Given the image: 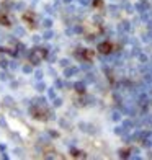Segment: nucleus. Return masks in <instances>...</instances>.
<instances>
[{"label": "nucleus", "instance_id": "1", "mask_svg": "<svg viewBox=\"0 0 152 160\" xmlns=\"http://www.w3.org/2000/svg\"><path fill=\"white\" fill-rule=\"evenodd\" d=\"M110 44H108V42H105V44H100V51L101 52H110Z\"/></svg>", "mask_w": 152, "mask_h": 160}]
</instances>
